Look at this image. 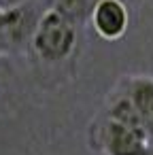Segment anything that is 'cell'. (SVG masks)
<instances>
[{"label":"cell","mask_w":153,"mask_h":155,"mask_svg":"<svg viewBox=\"0 0 153 155\" xmlns=\"http://www.w3.org/2000/svg\"><path fill=\"white\" fill-rule=\"evenodd\" d=\"M94 2H96V0H53V5L49 9H55L68 21H72L75 26H79L85 19H89Z\"/></svg>","instance_id":"5"},{"label":"cell","mask_w":153,"mask_h":155,"mask_svg":"<svg viewBox=\"0 0 153 155\" xmlns=\"http://www.w3.org/2000/svg\"><path fill=\"white\" fill-rule=\"evenodd\" d=\"M134 108L138 110L145 130L149 134V140L153 142V77H128L125 87L121 89Z\"/></svg>","instance_id":"4"},{"label":"cell","mask_w":153,"mask_h":155,"mask_svg":"<svg viewBox=\"0 0 153 155\" xmlns=\"http://www.w3.org/2000/svg\"><path fill=\"white\" fill-rule=\"evenodd\" d=\"M94 32L104 41H119L130 26V13L123 0H96L89 13Z\"/></svg>","instance_id":"3"},{"label":"cell","mask_w":153,"mask_h":155,"mask_svg":"<svg viewBox=\"0 0 153 155\" xmlns=\"http://www.w3.org/2000/svg\"><path fill=\"white\" fill-rule=\"evenodd\" d=\"M0 81H2V74H0Z\"/></svg>","instance_id":"9"},{"label":"cell","mask_w":153,"mask_h":155,"mask_svg":"<svg viewBox=\"0 0 153 155\" xmlns=\"http://www.w3.org/2000/svg\"><path fill=\"white\" fill-rule=\"evenodd\" d=\"M91 136L102 155H149L153 144L140 130L106 115L94 125Z\"/></svg>","instance_id":"2"},{"label":"cell","mask_w":153,"mask_h":155,"mask_svg":"<svg viewBox=\"0 0 153 155\" xmlns=\"http://www.w3.org/2000/svg\"><path fill=\"white\" fill-rule=\"evenodd\" d=\"M30 45L34 53L45 62H64L77 47V26L55 9H45Z\"/></svg>","instance_id":"1"},{"label":"cell","mask_w":153,"mask_h":155,"mask_svg":"<svg viewBox=\"0 0 153 155\" xmlns=\"http://www.w3.org/2000/svg\"><path fill=\"white\" fill-rule=\"evenodd\" d=\"M149 155H153V144H151V153H149Z\"/></svg>","instance_id":"8"},{"label":"cell","mask_w":153,"mask_h":155,"mask_svg":"<svg viewBox=\"0 0 153 155\" xmlns=\"http://www.w3.org/2000/svg\"><path fill=\"white\" fill-rule=\"evenodd\" d=\"M32 0H0V9H13V7H22L28 5Z\"/></svg>","instance_id":"6"},{"label":"cell","mask_w":153,"mask_h":155,"mask_svg":"<svg viewBox=\"0 0 153 155\" xmlns=\"http://www.w3.org/2000/svg\"><path fill=\"white\" fill-rule=\"evenodd\" d=\"M7 51H11V47L7 43V36H5V30H2V21H0V55L7 53Z\"/></svg>","instance_id":"7"}]
</instances>
